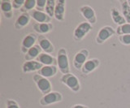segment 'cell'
Wrapping results in <instances>:
<instances>
[{
  "label": "cell",
  "mask_w": 130,
  "mask_h": 108,
  "mask_svg": "<svg viewBox=\"0 0 130 108\" xmlns=\"http://www.w3.org/2000/svg\"><path fill=\"white\" fill-rule=\"evenodd\" d=\"M57 67L63 75L70 73V65L67 50L64 48H60L57 53Z\"/></svg>",
  "instance_id": "1"
},
{
  "label": "cell",
  "mask_w": 130,
  "mask_h": 108,
  "mask_svg": "<svg viewBox=\"0 0 130 108\" xmlns=\"http://www.w3.org/2000/svg\"><path fill=\"white\" fill-rule=\"evenodd\" d=\"M65 7H66V1L64 0H57L55 10V18L57 21H63L65 16Z\"/></svg>",
  "instance_id": "15"
},
{
  "label": "cell",
  "mask_w": 130,
  "mask_h": 108,
  "mask_svg": "<svg viewBox=\"0 0 130 108\" xmlns=\"http://www.w3.org/2000/svg\"><path fill=\"white\" fill-rule=\"evenodd\" d=\"M55 5H56V0H47L46 8H45V12L51 18L55 16Z\"/></svg>",
  "instance_id": "23"
},
{
  "label": "cell",
  "mask_w": 130,
  "mask_h": 108,
  "mask_svg": "<svg viewBox=\"0 0 130 108\" xmlns=\"http://www.w3.org/2000/svg\"><path fill=\"white\" fill-rule=\"evenodd\" d=\"M30 14L29 12H22L17 19L15 20V24H14V27L16 29H22L23 28L27 26L28 25V23L30 22Z\"/></svg>",
  "instance_id": "14"
},
{
  "label": "cell",
  "mask_w": 130,
  "mask_h": 108,
  "mask_svg": "<svg viewBox=\"0 0 130 108\" xmlns=\"http://www.w3.org/2000/svg\"><path fill=\"white\" fill-rule=\"evenodd\" d=\"M32 80L35 82L39 91L43 95H46L52 92V85L47 78L42 77V76L37 73L32 76Z\"/></svg>",
  "instance_id": "2"
},
{
  "label": "cell",
  "mask_w": 130,
  "mask_h": 108,
  "mask_svg": "<svg viewBox=\"0 0 130 108\" xmlns=\"http://www.w3.org/2000/svg\"><path fill=\"white\" fill-rule=\"evenodd\" d=\"M60 81L67 87H68L74 93H77L80 89V84L79 81V79L72 73L63 75L60 77Z\"/></svg>",
  "instance_id": "3"
},
{
  "label": "cell",
  "mask_w": 130,
  "mask_h": 108,
  "mask_svg": "<svg viewBox=\"0 0 130 108\" xmlns=\"http://www.w3.org/2000/svg\"><path fill=\"white\" fill-rule=\"evenodd\" d=\"M111 16L113 22L116 23V25H118L119 26L123 25L124 24L127 23L124 17V15L120 12L119 10H118L116 7H112L111 9Z\"/></svg>",
  "instance_id": "21"
},
{
  "label": "cell",
  "mask_w": 130,
  "mask_h": 108,
  "mask_svg": "<svg viewBox=\"0 0 130 108\" xmlns=\"http://www.w3.org/2000/svg\"><path fill=\"white\" fill-rule=\"evenodd\" d=\"M100 65V60L99 59H88V60L85 62V63L83 65L82 68H81V73L83 74H89L93 73V71L96 70L98 67Z\"/></svg>",
  "instance_id": "11"
},
{
  "label": "cell",
  "mask_w": 130,
  "mask_h": 108,
  "mask_svg": "<svg viewBox=\"0 0 130 108\" xmlns=\"http://www.w3.org/2000/svg\"><path fill=\"white\" fill-rule=\"evenodd\" d=\"M63 100V95L61 93L57 91H52L46 95H43V97L40 99V105L42 106H46L51 104H55L57 102H62Z\"/></svg>",
  "instance_id": "6"
},
{
  "label": "cell",
  "mask_w": 130,
  "mask_h": 108,
  "mask_svg": "<svg viewBox=\"0 0 130 108\" xmlns=\"http://www.w3.org/2000/svg\"><path fill=\"white\" fill-rule=\"evenodd\" d=\"M24 2H25L24 0H13V1H11L12 7L16 10H19V9L21 10V8L24 4Z\"/></svg>",
  "instance_id": "28"
},
{
  "label": "cell",
  "mask_w": 130,
  "mask_h": 108,
  "mask_svg": "<svg viewBox=\"0 0 130 108\" xmlns=\"http://www.w3.org/2000/svg\"><path fill=\"white\" fill-rule=\"evenodd\" d=\"M29 14L31 18H32L38 23H51L52 19L45 11H40L36 9L31 11Z\"/></svg>",
  "instance_id": "13"
},
{
  "label": "cell",
  "mask_w": 130,
  "mask_h": 108,
  "mask_svg": "<svg viewBox=\"0 0 130 108\" xmlns=\"http://www.w3.org/2000/svg\"><path fill=\"white\" fill-rule=\"evenodd\" d=\"M38 42L42 50L44 51V53L50 54V55L54 53V51H55L54 45H53L50 40L46 38L45 36L39 35L38 38Z\"/></svg>",
  "instance_id": "10"
},
{
  "label": "cell",
  "mask_w": 130,
  "mask_h": 108,
  "mask_svg": "<svg viewBox=\"0 0 130 108\" xmlns=\"http://www.w3.org/2000/svg\"><path fill=\"white\" fill-rule=\"evenodd\" d=\"M6 108H20L18 102L13 99H7L6 102Z\"/></svg>",
  "instance_id": "29"
},
{
  "label": "cell",
  "mask_w": 130,
  "mask_h": 108,
  "mask_svg": "<svg viewBox=\"0 0 130 108\" xmlns=\"http://www.w3.org/2000/svg\"><path fill=\"white\" fill-rule=\"evenodd\" d=\"M119 41L120 42L121 44L125 46H129L130 45V34L127 35H121L119 36Z\"/></svg>",
  "instance_id": "27"
},
{
  "label": "cell",
  "mask_w": 130,
  "mask_h": 108,
  "mask_svg": "<svg viewBox=\"0 0 130 108\" xmlns=\"http://www.w3.org/2000/svg\"><path fill=\"white\" fill-rule=\"evenodd\" d=\"M46 3H47V0H37L36 10L40 11H45Z\"/></svg>",
  "instance_id": "26"
},
{
  "label": "cell",
  "mask_w": 130,
  "mask_h": 108,
  "mask_svg": "<svg viewBox=\"0 0 130 108\" xmlns=\"http://www.w3.org/2000/svg\"><path fill=\"white\" fill-rule=\"evenodd\" d=\"M36 60L42 63L43 66H57V59L52 56L50 54H46L42 52Z\"/></svg>",
  "instance_id": "12"
},
{
  "label": "cell",
  "mask_w": 130,
  "mask_h": 108,
  "mask_svg": "<svg viewBox=\"0 0 130 108\" xmlns=\"http://www.w3.org/2000/svg\"><path fill=\"white\" fill-rule=\"evenodd\" d=\"M92 29H93V26L91 24H89L87 21L81 22L74 29V32H73V38H74L75 41L80 42Z\"/></svg>",
  "instance_id": "4"
},
{
  "label": "cell",
  "mask_w": 130,
  "mask_h": 108,
  "mask_svg": "<svg viewBox=\"0 0 130 108\" xmlns=\"http://www.w3.org/2000/svg\"><path fill=\"white\" fill-rule=\"evenodd\" d=\"M32 28L37 32L38 33L42 35V34H46L50 33L51 31L53 30V25L51 23H38L34 22L32 24Z\"/></svg>",
  "instance_id": "16"
},
{
  "label": "cell",
  "mask_w": 130,
  "mask_h": 108,
  "mask_svg": "<svg viewBox=\"0 0 130 108\" xmlns=\"http://www.w3.org/2000/svg\"><path fill=\"white\" fill-rule=\"evenodd\" d=\"M80 12L82 15V16L86 20L87 22H89L91 25H94L97 21V17L94 10L89 5H84L80 7Z\"/></svg>",
  "instance_id": "9"
},
{
  "label": "cell",
  "mask_w": 130,
  "mask_h": 108,
  "mask_svg": "<svg viewBox=\"0 0 130 108\" xmlns=\"http://www.w3.org/2000/svg\"><path fill=\"white\" fill-rule=\"evenodd\" d=\"M116 33V30H115L111 26L106 25L101 28L99 33L96 36V42L98 44H103L107 42L109 38L113 37Z\"/></svg>",
  "instance_id": "5"
},
{
  "label": "cell",
  "mask_w": 130,
  "mask_h": 108,
  "mask_svg": "<svg viewBox=\"0 0 130 108\" xmlns=\"http://www.w3.org/2000/svg\"><path fill=\"white\" fill-rule=\"evenodd\" d=\"M127 1H128V5L130 6V0H127Z\"/></svg>",
  "instance_id": "31"
},
{
  "label": "cell",
  "mask_w": 130,
  "mask_h": 108,
  "mask_svg": "<svg viewBox=\"0 0 130 108\" xmlns=\"http://www.w3.org/2000/svg\"><path fill=\"white\" fill-rule=\"evenodd\" d=\"M43 65L40 63L37 60H32V61H25L22 65V71L24 73H31V71H38Z\"/></svg>",
  "instance_id": "17"
},
{
  "label": "cell",
  "mask_w": 130,
  "mask_h": 108,
  "mask_svg": "<svg viewBox=\"0 0 130 108\" xmlns=\"http://www.w3.org/2000/svg\"><path fill=\"white\" fill-rule=\"evenodd\" d=\"M42 53V49H41L40 46L35 45L34 46H32L31 49L28 50V51L26 53V55H24V60L25 61H32V60H36V59L38 58V55Z\"/></svg>",
  "instance_id": "20"
},
{
  "label": "cell",
  "mask_w": 130,
  "mask_h": 108,
  "mask_svg": "<svg viewBox=\"0 0 130 108\" xmlns=\"http://www.w3.org/2000/svg\"><path fill=\"white\" fill-rule=\"evenodd\" d=\"M71 108H89L87 106H85V105H81V104H76V105L72 106Z\"/></svg>",
  "instance_id": "30"
},
{
  "label": "cell",
  "mask_w": 130,
  "mask_h": 108,
  "mask_svg": "<svg viewBox=\"0 0 130 108\" xmlns=\"http://www.w3.org/2000/svg\"><path fill=\"white\" fill-rule=\"evenodd\" d=\"M38 37L35 33H30L28 35H26L24 38L21 42V46H20V50L23 54L26 55V53L28 51V50L31 49L32 46H35V43L38 40Z\"/></svg>",
  "instance_id": "8"
},
{
  "label": "cell",
  "mask_w": 130,
  "mask_h": 108,
  "mask_svg": "<svg viewBox=\"0 0 130 108\" xmlns=\"http://www.w3.org/2000/svg\"><path fill=\"white\" fill-rule=\"evenodd\" d=\"M116 34L119 36L130 34V24L126 23L123 25L118 26L116 29Z\"/></svg>",
  "instance_id": "25"
},
{
  "label": "cell",
  "mask_w": 130,
  "mask_h": 108,
  "mask_svg": "<svg viewBox=\"0 0 130 108\" xmlns=\"http://www.w3.org/2000/svg\"><path fill=\"white\" fill-rule=\"evenodd\" d=\"M36 4H37V0H26L24 2V4L23 7L21 8L22 12H28L34 10L36 8Z\"/></svg>",
  "instance_id": "24"
},
{
  "label": "cell",
  "mask_w": 130,
  "mask_h": 108,
  "mask_svg": "<svg viewBox=\"0 0 130 108\" xmlns=\"http://www.w3.org/2000/svg\"><path fill=\"white\" fill-rule=\"evenodd\" d=\"M89 55V51L83 48L80 51H78L75 55L74 58H73V66L77 70H81L83 65L88 60V57Z\"/></svg>",
  "instance_id": "7"
},
{
  "label": "cell",
  "mask_w": 130,
  "mask_h": 108,
  "mask_svg": "<svg viewBox=\"0 0 130 108\" xmlns=\"http://www.w3.org/2000/svg\"><path fill=\"white\" fill-rule=\"evenodd\" d=\"M120 5L122 9V15H124L126 22L128 24H130V6L128 5L127 0H121Z\"/></svg>",
  "instance_id": "22"
},
{
  "label": "cell",
  "mask_w": 130,
  "mask_h": 108,
  "mask_svg": "<svg viewBox=\"0 0 130 108\" xmlns=\"http://www.w3.org/2000/svg\"><path fill=\"white\" fill-rule=\"evenodd\" d=\"M58 67L57 66H43L38 71V74H39L42 77L46 78H51L55 77L58 71Z\"/></svg>",
  "instance_id": "18"
},
{
  "label": "cell",
  "mask_w": 130,
  "mask_h": 108,
  "mask_svg": "<svg viewBox=\"0 0 130 108\" xmlns=\"http://www.w3.org/2000/svg\"><path fill=\"white\" fill-rule=\"evenodd\" d=\"M0 8H1L2 12L7 19H11L13 15V7H12V3L10 0H1L0 2Z\"/></svg>",
  "instance_id": "19"
}]
</instances>
